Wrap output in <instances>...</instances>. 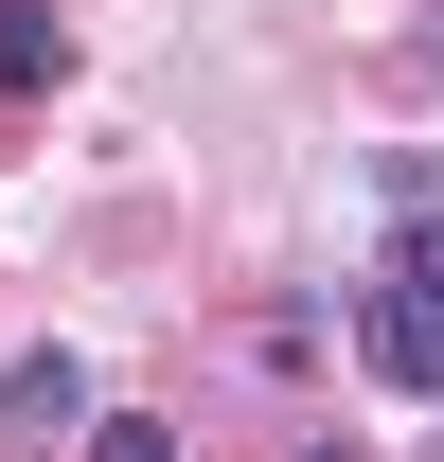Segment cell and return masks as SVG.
<instances>
[{
    "mask_svg": "<svg viewBox=\"0 0 444 462\" xmlns=\"http://www.w3.org/2000/svg\"><path fill=\"white\" fill-rule=\"evenodd\" d=\"M356 374L409 392V409H444V302L427 285H356Z\"/></svg>",
    "mask_w": 444,
    "mask_h": 462,
    "instance_id": "6da1fadb",
    "label": "cell"
},
{
    "mask_svg": "<svg viewBox=\"0 0 444 462\" xmlns=\"http://www.w3.org/2000/svg\"><path fill=\"white\" fill-rule=\"evenodd\" d=\"M0 409H18V427H89V356H54V338H36L18 374H0Z\"/></svg>",
    "mask_w": 444,
    "mask_h": 462,
    "instance_id": "7a4b0ae2",
    "label": "cell"
},
{
    "mask_svg": "<svg viewBox=\"0 0 444 462\" xmlns=\"http://www.w3.org/2000/svg\"><path fill=\"white\" fill-rule=\"evenodd\" d=\"M54 71H71V36L36 18V0H0V89H54Z\"/></svg>",
    "mask_w": 444,
    "mask_h": 462,
    "instance_id": "3957f363",
    "label": "cell"
},
{
    "mask_svg": "<svg viewBox=\"0 0 444 462\" xmlns=\"http://www.w3.org/2000/svg\"><path fill=\"white\" fill-rule=\"evenodd\" d=\"M89 462H178V427H143V409H89Z\"/></svg>",
    "mask_w": 444,
    "mask_h": 462,
    "instance_id": "277c9868",
    "label": "cell"
},
{
    "mask_svg": "<svg viewBox=\"0 0 444 462\" xmlns=\"http://www.w3.org/2000/svg\"><path fill=\"white\" fill-rule=\"evenodd\" d=\"M391 285H427V302H444V214H409V231H391Z\"/></svg>",
    "mask_w": 444,
    "mask_h": 462,
    "instance_id": "5b68a950",
    "label": "cell"
},
{
    "mask_svg": "<svg viewBox=\"0 0 444 462\" xmlns=\"http://www.w3.org/2000/svg\"><path fill=\"white\" fill-rule=\"evenodd\" d=\"M302 462H338V445H302Z\"/></svg>",
    "mask_w": 444,
    "mask_h": 462,
    "instance_id": "8992f818",
    "label": "cell"
}]
</instances>
